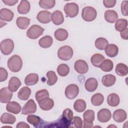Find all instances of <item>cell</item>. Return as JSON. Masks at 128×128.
<instances>
[{
  "mask_svg": "<svg viewBox=\"0 0 128 128\" xmlns=\"http://www.w3.org/2000/svg\"><path fill=\"white\" fill-rule=\"evenodd\" d=\"M17 128H30V126L25 122H18L16 126Z\"/></svg>",
  "mask_w": 128,
  "mask_h": 128,
  "instance_id": "obj_51",
  "label": "cell"
},
{
  "mask_svg": "<svg viewBox=\"0 0 128 128\" xmlns=\"http://www.w3.org/2000/svg\"><path fill=\"white\" fill-rule=\"evenodd\" d=\"M104 50L106 54L109 57L114 58L118 54V48L116 44H108Z\"/></svg>",
  "mask_w": 128,
  "mask_h": 128,
  "instance_id": "obj_22",
  "label": "cell"
},
{
  "mask_svg": "<svg viewBox=\"0 0 128 128\" xmlns=\"http://www.w3.org/2000/svg\"><path fill=\"white\" fill-rule=\"evenodd\" d=\"M14 48V42L12 40L6 38L2 40L0 44L2 53L4 55H8L12 53Z\"/></svg>",
  "mask_w": 128,
  "mask_h": 128,
  "instance_id": "obj_5",
  "label": "cell"
},
{
  "mask_svg": "<svg viewBox=\"0 0 128 128\" xmlns=\"http://www.w3.org/2000/svg\"><path fill=\"white\" fill-rule=\"evenodd\" d=\"M86 102L82 99H78L76 100L74 104V108L78 112H83L86 110Z\"/></svg>",
  "mask_w": 128,
  "mask_h": 128,
  "instance_id": "obj_34",
  "label": "cell"
},
{
  "mask_svg": "<svg viewBox=\"0 0 128 128\" xmlns=\"http://www.w3.org/2000/svg\"><path fill=\"white\" fill-rule=\"evenodd\" d=\"M74 68L76 72L80 74H86L88 70V66L87 62L82 60H77L74 63Z\"/></svg>",
  "mask_w": 128,
  "mask_h": 128,
  "instance_id": "obj_11",
  "label": "cell"
},
{
  "mask_svg": "<svg viewBox=\"0 0 128 128\" xmlns=\"http://www.w3.org/2000/svg\"><path fill=\"white\" fill-rule=\"evenodd\" d=\"M39 106L44 110H49L54 106V102L52 99L48 98H46L38 102Z\"/></svg>",
  "mask_w": 128,
  "mask_h": 128,
  "instance_id": "obj_13",
  "label": "cell"
},
{
  "mask_svg": "<svg viewBox=\"0 0 128 128\" xmlns=\"http://www.w3.org/2000/svg\"><path fill=\"white\" fill-rule=\"evenodd\" d=\"M44 30L42 27L38 25H32L28 30L26 36L30 39H36L43 34Z\"/></svg>",
  "mask_w": 128,
  "mask_h": 128,
  "instance_id": "obj_4",
  "label": "cell"
},
{
  "mask_svg": "<svg viewBox=\"0 0 128 128\" xmlns=\"http://www.w3.org/2000/svg\"><path fill=\"white\" fill-rule=\"evenodd\" d=\"M2 2L6 5L13 6H14L18 2V0H2Z\"/></svg>",
  "mask_w": 128,
  "mask_h": 128,
  "instance_id": "obj_49",
  "label": "cell"
},
{
  "mask_svg": "<svg viewBox=\"0 0 128 128\" xmlns=\"http://www.w3.org/2000/svg\"><path fill=\"white\" fill-rule=\"evenodd\" d=\"M12 96V92L8 88H3L0 90V102L2 103H8L11 100Z\"/></svg>",
  "mask_w": 128,
  "mask_h": 128,
  "instance_id": "obj_10",
  "label": "cell"
},
{
  "mask_svg": "<svg viewBox=\"0 0 128 128\" xmlns=\"http://www.w3.org/2000/svg\"><path fill=\"white\" fill-rule=\"evenodd\" d=\"M120 34L122 39L127 40L128 39V28H126L124 30H123L120 32Z\"/></svg>",
  "mask_w": 128,
  "mask_h": 128,
  "instance_id": "obj_50",
  "label": "cell"
},
{
  "mask_svg": "<svg viewBox=\"0 0 128 128\" xmlns=\"http://www.w3.org/2000/svg\"><path fill=\"white\" fill-rule=\"evenodd\" d=\"M8 76V72L6 70L3 68H0V82H2L6 80Z\"/></svg>",
  "mask_w": 128,
  "mask_h": 128,
  "instance_id": "obj_47",
  "label": "cell"
},
{
  "mask_svg": "<svg viewBox=\"0 0 128 128\" xmlns=\"http://www.w3.org/2000/svg\"><path fill=\"white\" fill-rule=\"evenodd\" d=\"M96 10L92 6H86L82 10V16L84 21L92 22L96 19Z\"/></svg>",
  "mask_w": 128,
  "mask_h": 128,
  "instance_id": "obj_3",
  "label": "cell"
},
{
  "mask_svg": "<svg viewBox=\"0 0 128 128\" xmlns=\"http://www.w3.org/2000/svg\"><path fill=\"white\" fill-rule=\"evenodd\" d=\"M51 13L47 10L40 11L37 14L36 18L42 24H48L51 21Z\"/></svg>",
  "mask_w": 128,
  "mask_h": 128,
  "instance_id": "obj_14",
  "label": "cell"
},
{
  "mask_svg": "<svg viewBox=\"0 0 128 128\" xmlns=\"http://www.w3.org/2000/svg\"><path fill=\"white\" fill-rule=\"evenodd\" d=\"M53 42L52 38L50 36L42 37L38 40L39 46L44 48H47L51 46Z\"/></svg>",
  "mask_w": 128,
  "mask_h": 128,
  "instance_id": "obj_27",
  "label": "cell"
},
{
  "mask_svg": "<svg viewBox=\"0 0 128 128\" xmlns=\"http://www.w3.org/2000/svg\"><path fill=\"white\" fill-rule=\"evenodd\" d=\"M79 92V88L75 84H70L68 86L65 90L66 96L70 100H72L76 98Z\"/></svg>",
  "mask_w": 128,
  "mask_h": 128,
  "instance_id": "obj_7",
  "label": "cell"
},
{
  "mask_svg": "<svg viewBox=\"0 0 128 128\" xmlns=\"http://www.w3.org/2000/svg\"><path fill=\"white\" fill-rule=\"evenodd\" d=\"M54 36L56 40L62 42L68 38V31L65 29L58 28L54 32Z\"/></svg>",
  "mask_w": 128,
  "mask_h": 128,
  "instance_id": "obj_25",
  "label": "cell"
},
{
  "mask_svg": "<svg viewBox=\"0 0 128 128\" xmlns=\"http://www.w3.org/2000/svg\"><path fill=\"white\" fill-rule=\"evenodd\" d=\"M74 51L72 48L68 46H64L60 47L58 51V58L62 60H70L73 56Z\"/></svg>",
  "mask_w": 128,
  "mask_h": 128,
  "instance_id": "obj_2",
  "label": "cell"
},
{
  "mask_svg": "<svg viewBox=\"0 0 128 128\" xmlns=\"http://www.w3.org/2000/svg\"><path fill=\"white\" fill-rule=\"evenodd\" d=\"M7 66L10 71L16 72L21 70L22 66V60L19 56L14 54L8 59Z\"/></svg>",
  "mask_w": 128,
  "mask_h": 128,
  "instance_id": "obj_1",
  "label": "cell"
},
{
  "mask_svg": "<svg viewBox=\"0 0 128 128\" xmlns=\"http://www.w3.org/2000/svg\"><path fill=\"white\" fill-rule=\"evenodd\" d=\"M16 120V117L9 113H4L0 117V122L4 124H12L15 122Z\"/></svg>",
  "mask_w": 128,
  "mask_h": 128,
  "instance_id": "obj_29",
  "label": "cell"
},
{
  "mask_svg": "<svg viewBox=\"0 0 128 128\" xmlns=\"http://www.w3.org/2000/svg\"><path fill=\"white\" fill-rule=\"evenodd\" d=\"M108 44V40L104 38H98L94 42V45L96 48L102 50H104Z\"/></svg>",
  "mask_w": 128,
  "mask_h": 128,
  "instance_id": "obj_38",
  "label": "cell"
},
{
  "mask_svg": "<svg viewBox=\"0 0 128 128\" xmlns=\"http://www.w3.org/2000/svg\"><path fill=\"white\" fill-rule=\"evenodd\" d=\"M38 76L37 74H30L25 78L24 83L27 86L34 85L38 82Z\"/></svg>",
  "mask_w": 128,
  "mask_h": 128,
  "instance_id": "obj_31",
  "label": "cell"
},
{
  "mask_svg": "<svg viewBox=\"0 0 128 128\" xmlns=\"http://www.w3.org/2000/svg\"><path fill=\"white\" fill-rule=\"evenodd\" d=\"M72 124H74V127L76 128H81L82 127V118L79 116H76L74 117Z\"/></svg>",
  "mask_w": 128,
  "mask_h": 128,
  "instance_id": "obj_45",
  "label": "cell"
},
{
  "mask_svg": "<svg viewBox=\"0 0 128 128\" xmlns=\"http://www.w3.org/2000/svg\"><path fill=\"white\" fill-rule=\"evenodd\" d=\"M14 16V12L8 8H3L0 10V18L2 20L10 22L13 19Z\"/></svg>",
  "mask_w": 128,
  "mask_h": 128,
  "instance_id": "obj_18",
  "label": "cell"
},
{
  "mask_svg": "<svg viewBox=\"0 0 128 128\" xmlns=\"http://www.w3.org/2000/svg\"><path fill=\"white\" fill-rule=\"evenodd\" d=\"M51 20L56 25H60L64 22V17L62 12L56 10L54 11L51 15Z\"/></svg>",
  "mask_w": 128,
  "mask_h": 128,
  "instance_id": "obj_16",
  "label": "cell"
},
{
  "mask_svg": "<svg viewBox=\"0 0 128 128\" xmlns=\"http://www.w3.org/2000/svg\"><path fill=\"white\" fill-rule=\"evenodd\" d=\"M116 81V78L114 75L112 74H106L102 76V84L106 87L113 86Z\"/></svg>",
  "mask_w": 128,
  "mask_h": 128,
  "instance_id": "obj_26",
  "label": "cell"
},
{
  "mask_svg": "<svg viewBox=\"0 0 128 128\" xmlns=\"http://www.w3.org/2000/svg\"><path fill=\"white\" fill-rule=\"evenodd\" d=\"M110 127H114V128H116V126H112V125H110V126H108V128H110Z\"/></svg>",
  "mask_w": 128,
  "mask_h": 128,
  "instance_id": "obj_52",
  "label": "cell"
},
{
  "mask_svg": "<svg viewBox=\"0 0 128 128\" xmlns=\"http://www.w3.org/2000/svg\"><path fill=\"white\" fill-rule=\"evenodd\" d=\"M57 72L60 76H66L69 74L70 68L65 64H60L58 66Z\"/></svg>",
  "mask_w": 128,
  "mask_h": 128,
  "instance_id": "obj_42",
  "label": "cell"
},
{
  "mask_svg": "<svg viewBox=\"0 0 128 128\" xmlns=\"http://www.w3.org/2000/svg\"><path fill=\"white\" fill-rule=\"evenodd\" d=\"M90 100L92 104L94 106H99L103 103L104 97L102 94L96 93L92 96Z\"/></svg>",
  "mask_w": 128,
  "mask_h": 128,
  "instance_id": "obj_37",
  "label": "cell"
},
{
  "mask_svg": "<svg viewBox=\"0 0 128 128\" xmlns=\"http://www.w3.org/2000/svg\"><path fill=\"white\" fill-rule=\"evenodd\" d=\"M22 108L20 104L14 101L9 102L6 105V110L8 112L18 114L20 112Z\"/></svg>",
  "mask_w": 128,
  "mask_h": 128,
  "instance_id": "obj_17",
  "label": "cell"
},
{
  "mask_svg": "<svg viewBox=\"0 0 128 128\" xmlns=\"http://www.w3.org/2000/svg\"><path fill=\"white\" fill-rule=\"evenodd\" d=\"M97 116L99 122H106L110 120L112 114L108 109L102 108L98 112Z\"/></svg>",
  "mask_w": 128,
  "mask_h": 128,
  "instance_id": "obj_12",
  "label": "cell"
},
{
  "mask_svg": "<svg viewBox=\"0 0 128 128\" xmlns=\"http://www.w3.org/2000/svg\"><path fill=\"white\" fill-rule=\"evenodd\" d=\"M46 77L48 78L47 81V84L52 86L54 85L58 80V77L54 71L50 70L47 72L46 74Z\"/></svg>",
  "mask_w": 128,
  "mask_h": 128,
  "instance_id": "obj_40",
  "label": "cell"
},
{
  "mask_svg": "<svg viewBox=\"0 0 128 128\" xmlns=\"http://www.w3.org/2000/svg\"><path fill=\"white\" fill-rule=\"evenodd\" d=\"M128 0H124L121 4V12L123 16H128Z\"/></svg>",
  "mask_w": 128,
  "mask_h": 128,
  "instance_id": "obj_46",
  "label": "cell"
},
{
  "mask_svg": "<svg viewBox=\"0 0 128 128\" xmlns=\"http://www.w3.org/2000/svg\"><path fill=\"white\" fill-rule=\"evenodd\" d=\"M30 18L26 17H18L16 19V25L20 29L25 30L28 26L30 24Z\"/></svg>",
  "mask_w": 128,
  "mask_h": 128,
  "instance_id": "obj_30",
  "label": "cell"
},
{
  "mask_svg": "<svg viewBox=\"0 0 128 128\" xmlns=\"http://www.w3.org/2000/svg\"><path fill=\"white\" fill-rule=\"evenodd\" d=\"M104 60V56L102 54H95L91 57L90 62L94 66L98 68Z\"/></svg>",
  "mask_w": 128,
  "mask_h": 128,
  "instance_id": "obj_33",
  "label": "cell"
},
{
  "mask_svg": "<svg viewBox=\"0 0 128 128\" xmlns=\"http://www.w3.org/2000/svg\"><path fill=\"white\" fill-rule=\"evenodd\" d=\"M112 118L115 122H122L126 120L127 114L126 112L124 110L118 109L114 111Z\"/></svg>",
  "mask_w": 128,
  "mask_h": 128,
  "instance_id": "obj_15",
  "label": "cell"
},
{
  "mask_svg": "<svg viewBox=\"0 0 128 128\" xmlns=\"http://www.w3.org/2000/svg\"><path fill=\"white\" fill-rule=\"evenodd\" d=\"M64 10L67 16L72 18L76 16L79 11V8L78 4L74 2H70L66 4Z\"/></svg>",
  "mask_w": 128,
  "mask_h": 128,
  "instance_id": "obj_6",
  "label": "cell"
},
{
  "mask_svg": "<svg viewBox=\"0 0 128 128\" xmlns=\"http://www.w3.org/2000/svg\"><path fill=\"white\" fill-rule=\"evenodd\" d=\"M20 86L21 82L20 80L17 77L13 76L9 80L8 88L12 92H16Z\"/></svg>",
  "mask_w": 128,
  "mask_h": 128,
  "instance_id": "obj_23",
  "label": "cell"
},
{
  "mask_svg": "<svg viewBox=\"0 0 128 128\" xmlns=\"http://www.w3.org/2000/svg\"><path fill=\"white\" fill-rule=\"evenodd\" d=\"M107 103L108 104L112 107L117 106L120 104V98L119 96L115 94L112 93L110 94L107 97Z\"/></svg>",
  "mask_w": 128,
  "mask_h": 128,
  "instance_id": "obj_28",
  "label": "cell"
},
{
  "mask_svg": "<svg viewBox=\"0 0 128 128\" xmlns=\"http://www.w3.org/2000/svg\"><path fill=\"white\" fill-rule=\"evenodd\" d=\"M36 104L32 99H30L24 106L22 114L24 115H28L36 112Z\"/></svg>",
  "mask_w": 128,
  "mask_h": 128,
  "instance_id": "obj_8",
  "label": "cell"
},
{
  "mask_svg": "<svg viewBox=\"0 0 128 128\" xmlns=\"http://www.w3.org/2000/svg\"><path fill=\"white\" fill-rule=\"evenodd\" d=\"M31 94V90L28 86H24L20 89L18 93V96L20 100H26Z\"/></svg>",
  "mask_w": 128,
  "mask_h": 128,
  "instance_id": "obj_24",
  "label": "cell"
},
{
  "mask_svg": "<svg viewBox=\"0 0 128 128\" xmlns=\"http://www.w3.org/2000/svg\"><path fill=\"white\" fill-rule=\"evenodd\" d=\"M84 122L92 123L95 118L94 112L92 110H88L85 111L83 114Z\"/></svg>",
  "mask_w": 128,
  "mask_h": 128,
  "instance_id": "obj_35",
  "label": "cell"
},
{
  "mask_svg": "<svg viewBox=\"0 0 128 128\" xmlns=\"http://www.w3.org/2000/svg\"><path fill=\"white\" fill-rule=\"evenodd\" d=\"M98 82L94 78H88L84 86L86 90L88 92H94L98 88Z\"/></svg>",
  "mask_w": 128,
  "mask_h": 128,
  "instance_id": "obj_19",
  "label": "cell"
},
{
  "mask_svg": "<svg viewBox=\"0 0 128 128\" xmlns=\"http://www.w3.org/2000/svg\"><path fill=\"white\" fill-rule=\"evenodd\" d=\"M30 5L28 1L22 0L18 6V12L19 14H28L30 10Z\"/></svg>",
  "mask_w": 128,
  "mask_h": 128,
  "instance_id": "obj_21",
  "label": "cell"
},
{
  "mask_svg": "<svg viewBox=\"0 0 128 128\" xmlns=\"http://www.w3.org/2000/svg\"><path fill=\"white\" fill-rule=\"evenodd\" d=\"M128 26V20L126 19L120 18L118 20L115 24L114 27L116 30L118 32H122Z\"/></svg>",
  "mask_w": 128,
  "mask_h": 128,
  "instance_id": "obj_39",
  "label": "cell"
},
{
  "mask_svg": "<svg viewBox=\"0 0 128 128\" xmlns=\"http://www.w3.org/2000/svg\"><path fill=\"white\" fill-rule=\"evenodd\" d=\"M103 4L104 6L107 8H110L114 7L116 2V0H104Z\"/></svg>",
  "mask_w": 128,
  "mask_h": 128,
  "instance_id": "obj_48",
  "label": "cell"
},
{
  "mask_svg": "<svg viewBox=\"0 0 128 128\" xmlns=\"http://www.w3.org/2000/svg\"><path fill=\"white\" fill-rule=\"evenodd\" d=\"M26 120L29 124H32L34 127H38L41 121V119L38 116L33 114L28 115L26 118Z\"/></svg>",
  "mask_w": 128,
  "mask_h": 128,
  "instance_id": "obj_43",
  "label": "cell"
},
{
  "mask_svg": "<svg viewBox=\"0 0 128 128\" xmlns=\"http://www.w3.org/2000/svg\"><path fill=\"white\" fill-rule=\"evenodd\" d=\"M64 127H69L73 119V112L70 108L65 109L62 112V117L60 118Z\"/></svg>",
  "mask_w": 128,
  "mask_h": 128,
  "instance_id": "obj_9",
  "label": "cell"
},
{
  "mask_svg": "<svg viewBox=\"0 0 128 128\" xmlns=\"http://www.w3.org/2000/svg\"><path fill=\"white\" fill-rule=\"evenodd\" d=\"M39 6L40 8L46 10L51 9L56 4L54 0H42L39 1Z\"/></svg>",
  "mask_w": 128,
  "mask_h": 128,
  "instance_id": "obj_41",
  "label": "cell"
},
{
  "mask_svg": "<svg viewBox=\"0 0 128 128\" xmlns=\"http://www.w3.org/2000/svg\"><path fill=\"white\" fill-rule=\"evenodd\" d=\"M114 67L113 62L110 59L104 60L100 66V68L104 72H110Z\"/></svg>",
  "mask_w": 128,
  "mask_h": 128,
  "instance_id": "obj_36",
  "label": "cell"
},
{
  "mask_svg": "<svg viewBox=\"0 0 128 128\" xmlns=\"http://www.w3.org/2000/svg\"><path fill=\"white\" fill-rule=\"evenodd\" d=\"M115 72L118 75L120 76H126L128 74V67L123 63H119L116 66Z\"/></svg>",
  "mask_w": 128,
  "mask_h": 128,
  "instance_id": "obj_32",
  "label": "cell"
},
{
  "mask_svg": "<svg viewBox=\"0 0 128 128\" xmlns=\"http://www.w3.org/2000/svg\"><path fill=\"white\" fill-rule=\"evenodd\" d=\"M48 97H49L48 92L46 89H43V90H41L37 91L35 94V98L38 102L40 100L46 98H48Z\"/></svg>",
  "mask_w": 128,
  "mask_h": 128,
  "instance_id": "obj_44",
  "label": "cell"
},
{
  "mask_svg": "<svg viewBox=\"0 0 128 128\" xmlns=\"http://www.w3.org/2000/svg\"><path fill=\"white\" fill-rule=\"evenodd\" d=\"M105 20L109 23H114L118 20V14L114 10H106L104 14Z\"/></svg>",
  "mask_w": 128,
  "mask_h": 128,
  "instance_id": "obj_20",
  "label": "cell"
}]
</instances>
